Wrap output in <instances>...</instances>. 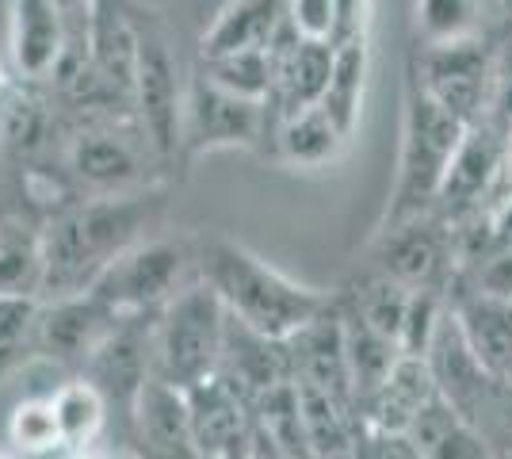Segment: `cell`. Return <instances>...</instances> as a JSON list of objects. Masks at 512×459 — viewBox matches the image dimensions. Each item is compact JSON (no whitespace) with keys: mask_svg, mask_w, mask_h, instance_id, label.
<instances>
[{"mask_svg":"<svg viewBox=\"0 0 512 459\" xmlns=\"http://www.w3.org/2000/svg\"><path fill=\"white\" fill-rule=\"evenodd\" d=\"M157 207L153 196H104L54 215L43 226V299L92 291L127 249L146 241Z\"/></svg>","mask_w":512,"mask_h":459,"instance_id":"6da1fadb","label":"cell"},{"mask_svg":"<svg viewBox=\"0 0 512 459\" xmlns=\"http://www.w3.org/2000/svg\"><path fill=\"white\" fill-rule=\"evenodd\" d=\"M199 280L222 299L226 314L241 326L256 329L272 341L295 337L302 326H310L333 295L318 287H306L279 268L260 261L245 245L234 241H211L199 253Z\"/></svg>","mask_w":512,"mask_h":459,"instance_id":"7a4b0ae2","label":"cell"},{"mask_svg":"<svg viewBox=\"0 0 512 459\" xmlns=\"http://www.w3.org/2000/svg\"><path fill=\"white\" fill-rule=\"evenodd\" d=\"M463 138H467V123L455 119L444 104H436L421 88V81L409 73L398 176H394V192L379 230H394L402 222L425 219L436 211V199L444 192V180Z\"/></svg>","mask_w":512,"mask_h":459,"instance_id":"3957f363","label":"cell"},{"mask_svg":"<svg viewBox=\"0 0 512 459\" xmlns=\"http://www.w3.org/2000/svg\"><path fill=\"white\" fill-rule=\"evenodd\" d=\"M226 306L199 276L188 280L153 318V379L192 391L214 379L226 341Z\"/></svg>","mask_w":512,"mask_h":459,"instance_id":"277c9868","label":"cell"},{"mask_svg":"<svg viewBox=\"0 0 512 459\" xmlns=\"http://www.w3.org/2000/svg\"><path fill=\"white\" fill-rule=\"evenodd\" d=\"M371 272H379L409 291H440L451 299L455 280H459L455 230L440 215H425V219L402 222L394 230H379Z\"/></svg>","mask_w":512,"mask_h":459,"instance_id":"5b68a950","label":"cell"},{"mask_svg":"<svg viewBox=\"0 0 512 459\" xmlns=\"http://www.w3.org/2000/svg\"><path fill=\"white\" fill-rule=\"evenodd\" d=\"M184 268H188L184 245L165 238H146L107 268L100 284L92 287V295L107 310H115L119 318H153L180 287L188 284Z\"/></svg>","mask_w":512,"mask_h":459,"instance_id":"8992f818","label":"cell"},{"mask_svg":"<svg viewBox=\"0 0 512 459\" xmlns=\"http://www.w3.org/2000/svg\"><path fill=\"white\" fill-rule=\"evenodd\" d=\"M409 73L421 81V88L436 104H444L467 127L482 123L493 111L497 62H493L490 46L482 39H467V43L451 46H425Z\"/></svg>","mask_w":512,"mask_h":459,"instance_id":"52a82bcc","label":"cell"},{"mask_svg":"<svg viewBox=\"0 0 512 459\" xmlns=\"http://www.w3.org/2000/svg\"><path fill=\"white\" fill-rule=\"evenodd\" d=\"M123 318L107 310L92 291L69 299H43L35 322V360L62 368L69 379L85 372L92 352L104 345V337Z\"/></svg>","mask_w":512,"mask_h":459,"instance_id":"ba28073f","label":"cell"},{"mask_svg":"<svg viewBox=\"0 0 512 459\" xmlns=\"http://www.w3.org/2000/svg\"><path fill=\"white\" fill-rule=\"evenodd\" d=\"M134 108L142 119V131L157 153H176L184 146V96L176 81V62L165 35L142 31L138 50V77H134Z\"/></svg>","mask_w":512,"mask_h":459,"instance_id":"9c48e42d","label":"cell"},{"mask_svg":"<svg viewBox=\"0 0 512 459\" xmlns=\"http://www.w3.org/2000/svg\"><path fill=\"white\" fill-rule=\"evenodd\" d=\"M73 27L77 20H69L54 0H12V23L4 46L8 69L23 81L58 77L73 43Z\"/></svg>","mask_w":512,"mask_h":459,"instance_id":"30bf717a","label":"cell"},{"mask_svg":"<svg viewBox=\"0 0 512 459\" xmlns=\"http://www.w3.org/2000/svg\"><path fill=\"white\" fill-rule=\"evenodd\" d=\"M264 119H268V104L237 100L199 73L184 104V146L192 153L256 146V138L264 134Z\"/></svg>","mask_w":512,"mask_h":459,"instance_id":"8fae6325","label":"cell"},{"mask_svg":"<svg viewBox=\"0 0 512 459\" xmlns=\"http://www.w3.org/2000/svg\"><path fill=\"white\" fill-rule=\"evenodd\" d=\"M123 444L134 459H199L184 391L150 379L134 402Z\"/></svg>","mask_w":512,"mask_h":459,"instance_id":"7c38bea8","label":"cell"},{"mask_svg":"<svg viewBox=\"0 0 512 459\" xmlns=\"http://www.w3.org/2000/svg\"><path fill=\"white\" fill-rule=\"evenodd\" d=\"M85 50L88 73L96 85L111 96H134L138 77V50H142V27H134L123 0H88L85 16Z\"/></svg>","mask_w":512,"mask_h":459,"instance_id":"4fadbf2b","label":"cell"},{"mask_svg":"<svg viewBox=\"0 0 512 459\" xmlns=\"http://www.w3.org/2000/svg\"><path fill=\"white\" fill-rule=\"evenodd\" d=\"M333 54L337 50L329 43H310L291 23H283V31L272 43L276 88L268 100V108H276V123L306 108H318L325 85H329V73H333Z\"/></svg>","mask_w":512,"mask_h":459,"instance_id":"5bb4252c","label":"cell"},{"mask_svg":"<svg viewBox=\"0 0 512 459\" xmlns=\"http://www.w3.org/2000/svg\"><path fill=\"white\" fill-rule=\"evenodd\" d=\"M214 379H222L245 406H253L256 398H264L268 391H276L279 383L291 379L287 341H272V337H264V333L230 318Z\"/></svg>","mask_w":512,"mask_h":459,"instance_id":"9a60e30c","label":"cell"},{"mask_svg":"<svg viewBox=\"0 0 512 459\" xmlns=\"http://www.w3.org/2000/svg\"><path fill=\"white\" fill-rule=\"evenodd\" d=\"M436 379L428 372L425 356H402L390 375L375 391L360 402V429L363 433H402L406 437L409 425L417 414L436 398Z\"/></svg>","mask_w":512,"mask_h":459,"instance_id":"2e32d148","label":"cell"},{"mask_svg":"<svg viewBox=\"0 0 512 459\" xmlns=\"http://www.w3.org/2000/svg\"><path fill=\"white\" fill-rule=\"evenodd\" d=\"M184 398H188V417H192V437L199 459H222L249 437L253 414L222 379H207L192 391H184Z\"/></svg>","mask_w":512,"mask_h":459,"instance_id":"e0dca14e","label":"cell"},{"mask_svg":"<svg viewBox=\"0 0 512 459\" xmlns=\"http://www.w3.org/2000/svg\"><path fill=\"white\" fill-rule=\"evenodd\" d=\"M287 23V0H230L199 39V62L241 54V50H272Z\"/></svg>","mask_w":512,"mask_h":459,"instance_id":"ac0fdd59","label":"cell"},{"mask_svg":"<svg viewBox=\"0 0 512 459\" xmlns=\"http://www.w3.org/2000/svg\"><path fill=\"white\" fill-rule=\"evenodd\" d=\"M451 314L467 337L474 360L501 383H512V303L455 295Z\"/></svg>","mask_w":512,"mask_h":459,"instance_id":"d6986e66","label":"cell"},{"mask_svg":"<svg viewBox=\"0 0 512 459\" xmlns=\"http://www.w3.org/2000/svg\"><path fill=\"white\" fill-rule=\"evenodd\" d=\"M50 406H54V421H58V440H62V456L73 452H96L104 437L115 429L107 398L88 379L73 375L50 391Z\"/></svg>","mask_w":512,"mask_h":459,"instance_id":"ffe728a7","label":"cell"},{"mask_svg":"<svg viewBox=\"0 0 512 459\" xmlns=\"http://www.w3.org/2000/svg\"><path fill=\"white\" fill-rule=\"evenodd\" d=\"M406 437L421 459H497L490 444L478 437V429L459 410H451L440 394L417 414Z\"/></svg>","mask_w":512,"mask_h":459,"instance_id":"44dd1931","label":"cell"},{"mask_svg":"<svg viewBox=\"0 0 512 459\" xmlns=\"http://www.w3.org/2000/svg\"><path fill=\"white\" fill-rule=\"evenodd\" d=\"M348 134L329 119V111L306 108L299 115H287L276 123V153L279 161L295 165V169H321L329 161H337Z\"/></svg>","mask_w":512,"mask_h":459,"instance_id":"7402d4cb","label":"cell"},{"mask_svg":"<svg viewBox=\"0 0 512 459\" xmlns=\"http://www.w3.org/2000/svg\"><path fill=\"white\" fill-rule=\"evenodd\" d=\"M0 299H43V230L0 222Z\"/></svg>","mask_w":512,"mask_h":459,"instance_id":"603a6c76","label":"cell"},{"mask_svg":"<svg viewBox=\"0 0 512 459\" xmlns=\"http://www.w3.org/2000/svg\"><path fill=\"white\" fill-rule=\"evenodd\" d=\"M367 73H371V50H367V43L337 46L333 73H329V85H325V96H321V108L329 111V119L344 134H352L356 123H360Z\"/></svg>","mask_w":512,"mask_h":459,"instance_id":"cb8c5ba5","label":"cell"},{"mask_svg":"<svg viewBox=\"0 0 512 459\" xmlns=\"http://www.w3.org/2000/svg\"><path fill=\"white\" fill-rule=\"evenodd\" d=\"M199 73L214 88L230 92L249 104H268L276 88V62L272 50H241V54H222V58H203Z\"/></svg>","mask_w":512,"mask_h":459,"instance_id":"d4e9b609","label":"cell"},{"mask_svg":"<svg viewBox=\"0 0 512 459\" xmlns=\"http://www.w3.org/2000/svg\"><path fill=\"white\" fill-rule=\"evenodd\" d=\"M69 165L92 188H123L138 173L134 150L127 146V138L119 134H81L69 150Z\"/></svg>","mask_w":512,"mask_h":459,"instance_id":"484cf974","label":"cell"},{"mask_svg":"<svg viewBox=\"0 0 512 459\" xmlns=\"http://www.w3.org/2000/svg\"><path fill=\"white\" fill-rule=\"evenodd\" d=\"M4 440L20 459H43L62 452L58 440V421H54V406H50V391L27 394L12 406V414L4 421Z\"/></svg>","mask_w":512,"mask_h":459,"instance_id":"4316f807","label":"cell"},{"mask_svg":"<svg viewBox=\"0 0 512 459\" xmlns=\"http://www.w3.org/2000/svg\"><path fill=\"white\" fill-rule=\"evenodd\" d=\"M486 0H417L413 4V27L425 46H451L478 39Z\"/></svg>","mask_w":512,"mask_h":459,"instance_id":"83f0119b","label":"cell"},{"mask_svg":"<svg viewBox=\"0 0 512 459\" xmlns=\"http://www.w3.org/2000/svg\"><path fill=\"white\" fill-rule=\"evenodd\" d=\"M39 299H0V387L35 360Z\"/></svg>","mask_w":512,"mask_h":459,"instance_id":"f1b7e54d","label":"cell"},{"mask_svg":"<svg viewBox=\"0 0 512 459\" xmlns=\"http://www.w3.org/2000/svg\"><path fill=\"white\" fill-rule=\"evenodd\" d=\"M333 12H337V0H287V23L310 43L333 39Z\"/></svg>","mask_w":512,"mask_h":459,"instance_id":"f546056e","label":"cell"},{"mask_svg":"<svg viewBox=\"0 0 512 459\" xmlns=\"http://www.w3.org/2000/svg\"><path fill=\"white\" fill-rule=\"evenodd\" d=\"M371 8H375V0H337V12H333V39H329V46L337 50V46L367 43Z\"/></svg>","mask_w":512,"mask_h":459,"instance_id":"4dcf8cb0","label":"cell"},{"mask_svg":"<svg viewBox=\"0 0 512 459\" xmlns=\"http://www.w3.org/2000/svg\"><path fill=\"white\" fill-rule=\"evenodd\" d=\"M352 459H421L402 433H363L352 448Z\"/></svg>","mask_w":512,"mask_h":459,"instance_id":"1f68e13d","label":"cell"},{"mask_svg":"<svg viewBox=\"0 0 512 459\" xmlns=\"http://www.w3.org/2000/svg\"><path fill=\"white\" fill-rule=\"evenodd\" d=\"M58 8H62L69 20H85L88 16V0H54Z\"/></svg>","mask_w":512,"mask_h":459,"instance_id":"d6a6232c","label":"cell"},{"mask_svg":"<svg viewBox=\"0 0 512 459\" xmlns=\"http://www.w3.org/2000/svg\"><path fill=\"white\" fill-rule=\"evenodd\" d=\"M8 23H12V0H0V50L8 46Z\"/></svg>","mask_w":512,"mask_h":459,"instance_id":"836d02e7","label":"cell"},{"mask_svg":"<svg viewBox=\"0 0 512 459\" xmlns=\"http://www.w3.org/2000/svg\"><path fill=\"white\" fill-rule=\"evenodd\" d=\"M65 459H111V456H107V452H100V448H96V452H73V456H65Z\"/></svg>","mask_w":512,"mask_h":459,"instance_id":"e575fe53","label":"cell"},{"mask_svg":"<svg viewBox=\"0 0 512 459\" xmlns=\"http://www.w3.org/2000/svg\"><path fill=\"white\" fill-rule=\"evenodd\" d=\"M8 85V58H4V50H0V92Z\"/></svg>","mask_w":512,"mask_h":459,"instance_id":"d590c367","label":"cell"},{"mask_svg":"<svg viewBox=\"0 0 512 459\" xmlns=\"http://www.w3.org/2000/svg\"><path fill=\"white\" fill-rule=\"evenodd\" d=\"M0 459H20V456H16V452H12L8 444H0Z\"/></svg>","mask_w":512,"mask_h":459,"instance_id":"8d00e7d4","label":"cell"},{"mask_svg":"<svg viewBox=\"0 0 512 459\" xmlns=\"http://www.w3.org/2000/svg\"><path fill=\"white\" fill-rule=\"evenodd\" d=\"M505 4H509V12H512V0H505Z\"/></svg>","mask_w":512,"mask_h":459,"instance_id":"74e56055","label":"cell"},{"mask_svg":"<svg viewBox=\"0 0 512 459\" xmlns=\"http://www.w3.org/2000/svg\"><path fill=\"white\" fill-rule=\"evenodd\" d=\"M509 46H512V31H509Z\"/></svg>","mask_w":512,"mask_h":459,"instance_id":"f35d334b","label":"cell"}]
</instances>
